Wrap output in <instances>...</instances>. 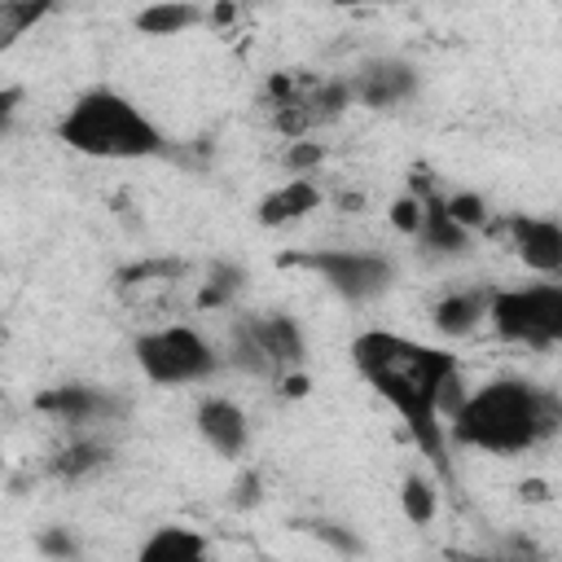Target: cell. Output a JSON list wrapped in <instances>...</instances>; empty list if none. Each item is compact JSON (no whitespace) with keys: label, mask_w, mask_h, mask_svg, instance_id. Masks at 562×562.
Instances as JSON below:
<instances>
[{"label":"cell","mask_w":562,"mask_h":562,"mask_svg":"<svg viewBox=\"0 0 562 562\" xmlns=\"http://www.w3.org/2000/svg\"><path fill=\"white\" fill-rule=\"evenodd\" d=\"M351 364L360 378L404 417L417 448L443 465V413L452 417L461 408V382H457V356L413 342L404 334L364 329L351 342Z\"/></svg>","instance_id":"obj_1"},{"label":"cell","mask_w":562,"mask_h":562,"mask_svg":"<svg viewBox=\"0 0 562 562\" xmlns=\"http://www.w3.org/2000/svg\"><path fill=\"white\" fill-rule=\"evenodd\" d=\"M558 430H562V400L522 378H496L479 386L448 417V435L461 448H479L492 457L531 452Z\"/></svg>","instance_id":"obj_2"},{"label":"cell","mask_w":562,"mask_h":562,"mask_svg":"<svg viewBox=\"0 0 562 562\" xmlns=\"http://www.w3.org/2000/svg\"><path fill=\"white\" fill-rule=\"evenodd\" d=\"M57 136L75 149V154H88V158H119V162H132V158H154L162 149V132L154 127L149 114H140V105H132L127 97L110 92V88H97V92H83Z\"/></svg>","instance_id":"obj_3"},{"label":"cell","mask_w":562,"mask_h":562,"mask_svg":"<svg viewBox=\"0 0 562 562\" xmlns=\"http://www.w3.org/2000/svg\"><path fill=\"white\" fill-rule=\"evenodd\" d=\"M492 329L514 347H558L562 342V281H536L514 290H492Z\"/></svg>","instance_id":"obj_4"},{"label":"cell","mask_w":562,"mask_h":562,"mask_svg":"<svg viewBox=\"0 0 562 562\" xmlns=\"http://www.w3.org/2000/svg\"><path fill=\"white\" fill-rule=\"evenodd\" d=\"M136 364L154 386H189V382L211 378L215 351L198 329L162 325L136 338Z\"/></svg>","instance_id":"obj_5"},{"label":"cell","mask_w":562,"mask_h":562,"mask_svg":"<svg viewBox=\"0 0 562 562\" xmlns=\"http://www.w3.org/2000/svg\"><path fill=\"white\" fill-rule=\"evenodd\" d=\"M299 263L321 272L347 299H373L378 290L391 285V263L364 250H316V255H299Z\"/></svg>","instance_id":"obj_6"},{"label":"cell","mask_w":562,"mask_h":562,"mask_svg":"<svg viewBox=\"0 0 562 562\" xmlns=\"http://www.w3.org/2000/svg\"><path fill=\"white\" fill-rule=\"evenodd\" d=\"M505 233H509L514 255H518V259H522L531 272L562 281V224H558V220L514 215V220L505 224Z\"/></svg>","instance_id":"obj_7"},{"label":"cell","mask_w":562,"mask_h":562,"mask_svg":"<svg viewBox=\"0 0 562 562\" xmlns=\"http://www.w3.org/2000/svg\"><path fill=\"white\" fill-rule=\"evenodd\" d=\"M35 408L48 413L53 422H66V426H92V422H101V417H114V413H119V400H114L110 391L70 382V386L44 391V395L35 400Z\"/></svg>","instance_id":"obj_8"},{"label":"cell","mask_w":562,"mask_h":562,"mask_svg":"<svg viewBox=\"0 0 562 562\" xmlns=\"http://www.w3.org/2000/svg\"><path fill=\"white\" fill-rule=\"evenodd\" d=\"M198 435L220 452V457H241L246 439H250V426H246V413L224 400V395H211L198 404Z\"/></svg>","instance_id":"obj_9"},{"label":"cell","mask_w":562,"mask_h":562,"mask_svg":"<svg viewBox=\"0 0 562 562\" xmlns=\"http://www.w3.org/2000/svg\"><path fill=\"white\" fill-rule=\"evenodd\" d=\"M413 88H417V75L404 61H373L351 83V97H360L373 110H386V105H400L404 97H413Z\"/></svg>","instance_id":"obj_10"},{"label":"cell","mask_w":562,"mask_h":562,"mask_svg":"<svg viewBox=\"0 0 562 562\" xmlns=\"http://www.w3.org/2000/svg\"><path fill=\"white\" fill-rule=\"evenodd\" d=\"M417 198H422V224H417L413 241H417V246H426V250H435V255H457V250H465L470 233L452 220L448 202H443V198H435V193H417Z\"/></svg>","instance_id":"obj_11"},{"label":"cell","mask_w":562,"mask_h":562,"mask_svg":"<svg viewBox=\"0 0 562 562\" xmlns=\"http://www.w3.org/2000/svg\"><path fill=\"white\" fill-rule=\"evenodd\" d=\"M487 312H492V290H457L435 303V329L448 338H465L487 321Z\"/></svg>","instance_id":"obj_12"},{"label":"cell","mask_w":562,"mask_h":562,"mask_svg":"<svg viewBox=\"0 0 562 562\" xmlns=\"http://www.w3.org/2000/svg\"><path fill=\"white\" fill-rule=\"evenodd\" d=\"M136 562H211V544L193 527H158L140 544Z\"/></svg>","instance_id":"obj_13"},{"label":"cell","mask_w":562,"mask_h":562,"mask_svg":"<svg viewBox=\"0 0 562 562\" xmlns=\"http://www.w3.org/2000/svg\"><path fill=\"white\" fill-rule=\"evenodd\" d=\"M316 206H321L316 184H312L307 176H294V180H285L281 189H272V193L259 202V224H268V228L294 224V220H303V215L316 211Z\"/></svg>","instance_id":"obj_14"},{"label":"cell","mask_w":562,"mask_h":562,"mask_svg":"<svg viewBox=\"0 0 562 562\" xmlns=\"http://www.w3.org/2000/svg\"><path fill=\"white\" fill-rule=\"evenodd\" d=\"M105 457H110L105 443H97V439H75V443H66V448L53 457V474H57V479H83V474L101 470Z\"/></svg>","instance_id":"obj_15"},{"label":"cell","mask_w":562,"mask_h":562,"mask_svg":"<svg viewBox=\"0 0 562 562\" xmlns=\"http://www.w3.org/2000/svg\"><path fill=\"white\" fill-rule=\"evenodd\" d=\"M193 22H202V13H198L193 4H149V9H140V18H136V26H140L145 35H176V31L193 26Z\"/></svg>","instance_id":"obj_16"},{"label":"cell","mask_w":562,"mask_h":562,"mask_svg":"<svg viewBox=\"0 0 562 562\" xmlns=\"http://www.w3.org/2000/svg\"><path fill=\"white\" fill-rule=\"evenodd\" d=\"M237 290H241V272H237V268H228V263H220V268H211V281L202 285L198 303H202V307H224Z\"/></svg>","instance_id":"obj_17"},{"label":"cell","mask_w":562,"mask_h":562,"mask_svg":"<svg viewBox=\"0 0 562 562\" xmlns=\"http://www.w3.org/2000/svg\"><path fill=\"white\" fill-rule=\"evenodd\" d=\"M448 211H452V220H457L465 233H474V228L487 224V206H483L479 193H452V198H448Z\"/></svg>","instance_id":"obj_18"},{"label":"cell","mask_w":562,"mask_h":562,"mask_svg":"<svg viewBox=\"0 0 562 562\" xmlns=\"http://www.w3.org/2000/svg\"><path fill=\"white\" fill-rule=\"evenodd\" d=\"M404 509H408L413 522H426V518L435 514V496H430V487H426L422 479H408V483H404Z\"/></svg>","instance_id":"obj_19"},{"label":"cell","mask_w":562,"mask_h":562,"mask_svg":"<svg viewBox=\"0 0 562 562\" xmlns=\"http://www.w3.org/2000/svg\"><path fill=\"white\" fill-rule=\"evenodd\" d=\"M312 536H316V540H325V544H334V549H338V553H347V558H351V553H360V540H356L351 531H342L338 522H312Z\"/></svg>","instance_id":"obj_20"},{"label":"cell","mask_w":562,"mask_h":562,"mask_svg":"<svg viewBox=\"0 0 562 562\" xmlns=\"http://www.w3.org/2000/svg\"><path fill=\"white\" fill-rule=\"evenodd\" d=\"M391 224L400 228V233H417V224H422V198H400L395 206H391Z\"/></svg>","instance_id":"obj_21"},{"label":"cell","mask_w":562,"mask_h":562,"mask_svg":"<svg viewBox=\"0 0 562 562\" xmlns=\"http://www.w3.org/2000/svg\"><path fill=\"white\" fill-rule=\"evenodd\" d=\"M285 162H290L294 171H307V167L321 162V145H316V140H294V145L285 149Z\"/></svg>","instance_id":"obj_22"},{"label":"cell","mask_w":562,"mask_h":562,"mask_svg":"<svg viewBox=\"0 0 562 562\" xmlns=\"http://www.w3.org/2000/svg\"><path fill=\"white\" fill-rule=\"evenodd\" d=\"M40 549H44V553H61V558H70V553H75V540H70V536H57V531H48V536L40 540Z\"/></svg>","instance_id":"obj_23"},{"label":"cell","mask_w":562,"mask_h":562,"mask_svg":"<svg viewBox=\"0 0 562 562\" xmlns=\"http://www.w3.org/2000/svg\"><path fill=\"white\" fill-rule=\"evenodd\" d=\"M457 562H505V558H457Z\"/></svg>","instance_id":"obj_24"}]
</instances>
